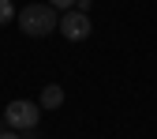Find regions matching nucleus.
<instances>
[{"label": "nucleus", "mask_w": 157, "mask_h": 139, "mask_svg": "<svg viewBox=\"0 0 157 139\" xmlns=\"http://www.w3.org/2000/svg\"><path fill=\"white\" fill-rule=\"evenodd\" d=\"M15 19H19V30L30 34V38H45V34L56 30V23H60L56 8H49V4H26Z\"/></svg>", "instance_id": "obj_1"}, {"label": "nucleus", "mask_w": 157, "mask_h": 139, "mask_svg": "<svg viewBox=\"0 0 157 139\" xmlns=\"http://www.w3.org/2000/svg\"><path fill=\"white\" fill-rule=\"evenodd\" d=\"M4 121L11 124V132H34L37 128V121H41V105H34V102H11L8 109H4Z\"/></svg>", "instance_id": "obj_2"}, {"label": "nucleus", "mask_w": 157, "mask_h": 139, "mask_svg": "<svg viewBox=\"0 0 157 139\" xmlns=\"http://www.w3.org/2000/svg\"><path fill=\"white\" fill-rule=\"evenodd\" d=\"M56 30H60V34L67 38V42H82V38H90L94 23H90V15H86V11L71 8V11H64V15H60V23H56Z\"/></svg>", "instance_id": "obj_3"}, {"label": "nucleus", "mask_w": 157, "mask_h": 139, "mask_svg": "<svg viewBox=\"0 0 157 139\" xmlns=\"http://www.w3.org/2000/svg\"><path fill=\"white\" fill-rule=\"evenodd\" d=\"M37 105H41V109H60V105H64V90L56 87V83H49V87L41 90V102H37Z\"/></svg>", "instance_id": "obj_4"}, {"label": "nucleus", "mask_w": 157, "mask_h": 139, "mask_svg": "<svg viewBox=\"0 0 157 139\" xmlns=\"http://www.w3.org/2000/svg\"><path fill=\"white\" fill-rule=\"evenodd\" d=\"M15 19V4L11 0H0V23H11Z\"/></svg>", "instance_id": "obj_5"}, {"label": "nucleus", "mask_w": 157, "mask_h": 139, "mask_svg": "<svg viewBox=\"0 0 157 139\" xmlns=\"http://www.w3.org/2000/svg\"><path fill=\"white\" fill-rule=\"evenodd\" d=\"M45 4H49V8H56V11H71L78 0H45Z\"/></svg>", "instance_id": "obj_6"}, {"label": "nucleus", "mask_w": 157, "mask_h": 139, "mask_svg": "<svg viewBox=\"0 0 157 139\" xmlns=\"http://www.w3.org/2000/svg\"><path fill=\"white\" fill-rule=\"evenodd\" d=\"M0 139H19V132H0Z\"/></svg>", "instance_id": "obj_7"}]
</instances>
